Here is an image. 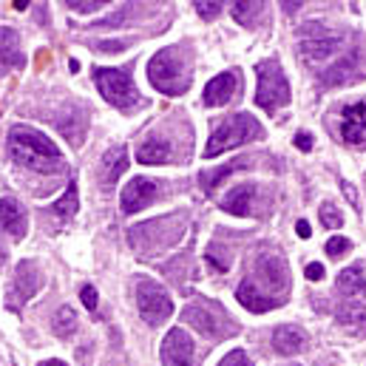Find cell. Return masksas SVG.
Here are the masks:
<instances>
[{"label": "cell", "instance_id": "obj_6", "mask_svg": "<svg viewBox=\"0 0 366 366\" xmlns=\"http://www.w3.org/2000/svg\"><path fill=\"white\" fill-rule=\"evenodd\" d=\"M136 307H139V315L145 324H151V327H159L165 324L171 315H174V301L168 292L151 281V278H136Z\"/></svg>", "mask_w": 366, "mask_h": 366}, {"label": "cell", "instance_id": "obj_14", "mask_svg": "<svg viewBox=\"0 0 366 366\" xmlns=\"http://www.w3.org/2000/svg\"><path fill=\"white\" fill-rule=\"evenodd\" d=\"M341 46H344V34H332V37H307V40L299 43V54H301L307 63H318V60L332 57Z\"/></svg>", "mask_w": 366, "mask_h": 366}, {"label": "cell", "instance_id": "obj_7", "mask_svg": "<svg viewBox=\"0 0 366 366\" xmlns=\"http://www.w3.org/2000/svg\"><path fill=\"white\" fill-rule=\"evenodd\" d=\"M182 321H185L188 327H193L196 332L213 338V341L222 338L225 332H228V335H236L230 318H225V313L218 310L216 304H193V307H188V310L182 313Z\"/></svg>", "mask_w": 366, "mask_h": 366}, {"label": "cell", "instance_id": "obj_22", "mask_svg": "<svg viewBox=\"0 0 366 366\" xmlns=\"http://www.w3.org/2000/svg\"><path fill=\"white\" fill-rule=\"evenodd\" d=\"M253 185H239L233 190H228V196L222 199V207L230 213V216H247L250 210V202H253Z\"/></svg>", "mask_w": 366, "mask_h": 366}, {"label": "cell", "instance_id": "obj_3", "mask_svg": "<svg viewBox=\"0 0 366 366\" xmlns=\"http://www.w3.org/2000/svg\"><path fill=\"white\" fill-rule=\"evenodd\" d=\"M261 136V128L256 122V117L250 114H233L228 119H222L216 125V131L207 139V148H204V159H216L218 154H225L230 148H239V145L250 142Z\"/></svg>", "mask_w": 366, "mask_h": 366}, {"label": "cell", "instance_id": "obj_13", "mask_svg": "<svg viewBox=\"0 0 366 366\" xmlns=\"http://www.w3.org/2000/svg\"><path fill=\"white\" fill-rule=\"evenodd\" d=\"M358 71H360V54H358V51H352V54L341 57L332 68H327V71H324L321 83H324V89H335V86L352 83V80L358 77Z\"/></svg>", "mask_w": 366, "mask_h": 366}, {"label": "cell", "instance_id": "obj_38", "mask_svg": "<svg viewBox=\"0 0 366 366\" xmlns=\"http://www.w3.org/2000/svg\"><path fill=\"white\" fill-rule=\"evenodd\" d=\"M296 233H299L301 239H310V233H313V230H310V222H304V218H301V222L296 225Z\"/></svg>", "mask_w": 366, "mask_h": 366}, {"label": "cell", "instance_id": "obj_15", "mask_svg": "<svg viewBox=\"0 0 366 366\" xmlns=\"http://www.w3.org/2000/svg\"><path fill=\"white\" fill-rule=\"evenodd\" d=\"M0 230L9 233L12 239H23L26 236V216H23L18 199H12V196L0 199Z\"/></svg>", "mask_w": 366, "mask_h": 366}, {"label": "cell", "instance_id": "obj_23", "mask_svg": "<svg viewBox=\"0 0 366 366\" xmlns=\"http://www.w3.org/2000/svg\"><path fill=\"white\" fill-rule=\"evenodd\" d=\"M244 165H247V159H233V162H228V165H222V168L202 171V174H199V185L204 188V193H213V190L218 188V182L228 179V176L236 174V171H242Z\"/></svg>", "mask_w": 366, "mask_h": 366}, {"label": "cell", "instance_id": "obj_16", "mask_svg": "<svg viewBox=\"0 0 366 366\" xmlns=\"http://www.w3.org/2000/svg\"><path fill=\"white\" fill-rule=\"evenodd\" d=\"M23 65V54H20V40L15 29H0V74Z\"/></svg>", "mask_w": 366, "mask_h": 366}, {"label": "cell", "instance_id": "obj_30", "mask_svg": "<svg viewBox=\"0 0 366 366\" xmlns=\"http://www.w3.org/2000/svg\"><path fill=\"white\" fill-rule=\"evenodd\" d=\"M218 366H253L250 363V358L244 355V349H233V352H228L225 358H222V363Z\"/></svg>", "mask_w": 366, "mask_h": 366}, {"label": "cell", "instance_id": "obj_19", "mask_svg": "<svg viewBox=\"0 0 366 366\" xmlns=\"http://www.w3.org/2000/svg\"><path fill=\"white\" fill-rule=\"evenodd\" d=\"M236 299H239V301H242L247 310H253V313H267V310L278 307V301H275V299H267V296H261L259 284H253L250 278H244V281L239 284V289H236Z\"/></svg>", "mask_w": 366, "mask_h": 366}, {"label": "cell", "instance_id": "obj_5", "mask_svg": "<svg viewBox=\"0 0 366 366\" xmlns=\"http://www.w3.org/2000/svg\"><path fill=\"white\" fill-rule=\"evenodd\" d=\"M94 80H97L100 94L111 105H117L122 111L136 108L142 103V94L136 91V86H133V80L128 74V68H94Z\"/></svg>", "mask_w": 366, "mask_h": 366}, {"label": "cell", "instance_id": "obj_39", "mask_svg": "<svg viewBox=\"0 0 366 366\" xmlns=\"http://www.w3.org/2000/svg\"><path fill=\"white\" fill-rule=\"evenodd\" d=\"M344 190H346V199H349V202H355V188H352L349 182H344Z\"/></svg>", "mask_w": 366, "mask_h": 366}, {"label": "cell", "instance_id": "obj_27", "mask_svg": "<svg viewBox=\"0 0 366 366\" xmlns=\"http://www.w3.org/2000/svg\"><path fill=\"white\" fill-rule=\"evenodd\" d=\"M230 9H233V18L242 23V26H256V20H259V12L264 9L261 4H230Z\"/></svg>", "mask_w": 366, "mask_h": 366}, {"label": "cell", "instance_id": "obj_28", "mask_svg": "<svg viewBox=\"0 0 366 366\" xmlns=\"http://www.w3.org/2000/svg\"><path fill=\"white\" fill-rule=\"evenodd\" d=\"M338 321H344V324H358V321H366V304H358V301L344 304V307L338 310Z\"/></svg>", "mask_w": 366, "mask_h": 366}, {"label": "cell", "instance_id": "obj_26", "mask_svg": "<svg viewBox=\"0 0 366 366\" xmlns=\"http://www.w3.org/2000/svg\"><path fill=\"white\" fill-rule=\"evenodd\" d=\"M51 327H54V332H57L60 338L74 335V329H77V313L71 310V307H60V310L54 313V321H51Z\"/></svg>", "mask_w": 366, "mask_h": 366}, {"label": "cell", "instance_id": "obj_34", "mask_svg": "<svg viewBox=\"0 0 366 366\" xmlns=\"http://www.w3.org/2000/svg\"><path fill=\"white\" fill-rule=\"evenodd\" d=\"M105 4L103 0H91V4H80V0H68V9H77V12H97L103 9Z\"/></svg>", "mask_w": 366, "mask_h": 366}, {"label": "cell", "instance_id": "obj_32", "mask_svg": "<svg viewBox=\"0 0 366 366\" xmlns=\"http://www.w3.org/2000/svg\"><path fill=\"white\" fill-rule=\"evenodd\" d=\"M80 299H83V304H86L89 310H97V304H100V296H97V289H94L91 284L80 289Z\"/></svg>", "mask_w": 366, "mask_h": 366}, {"label": "cell", "instance_id": "obj_12", "mask_svg": "<svg viewBox=\"0 0 366 366\" xmlns=\"http://www.w3.org/2000/svg\"><path fill=\"white\" fill-rule=\"evenodd\" d=\"M236 86H239V74L236 71H225V74L213 77L207 86H204V94H202V103L210 105V108H218V105H228L236 94Z\"/></svg>", "mask_w": 366, "mask_h": 366}, {"label": "cell", "instance_id": "obj_40", "mask_svg": "<svg viewBox=\"0 0 366 366\" xmlns=\"http://www.w3.org/2000/svg\"><path fill=\"white\" fill-rule=\"evenodd\" d=\"M37 366H65L63 360H43V363H37Z\"/></svg>", "mask_w": 366, "mask_h": 366}, {"label": "cell", "instance_id": "obj_18", "mask_svg": "<svg viewBox=\"0 0 366 366\" xmlns=\"http://www.w3.org/2000/svg\"><path fill=\"white\" fill-rule=\"evenodd\" d=\"M122 171H128V151L125 148L105 151V157L100 162V182H103V188H111L122 176Z\"/></svg>", "mask_w": 366, "mask_h": 366}, {"label": "cell", "instance_id": "obj_8", "mask_svg": "<svg viewBox=\"0 0 366 366\" xmlns=\"http://www.w3.org/2000/svg\"><path fill=\"white\" fill-rule=\"evenodd\" d=\"M43 287V273L34 261H23L18 264L15 270V278H12V287H9V296H6V304L9 310H20L32 296H37Z\"/></svg>", "mask_w": 366, "mask_h": 366}, {"label": "cell", "instance_id": "obj_37", "mask_svg": "<svg viewBox=\"0 0 366 366\" xmlns=\"http://www.w3.org/2000/svg\"><path fill=\"white\" fill-rule=\"evenodd\" d=\"M296 145H299L301 151H313V136H310V133H299V136H296Z\"/></svg>", "mask_w": 366, "mask_h": 366}, {"label": "cell", "instance_id": "obj_2", "mask_svg": "<svg viewBox=\"0 0 366 366\" xmlns=\"http://www.w3.org/2000/svg\"><path fill=\"white\" fill-rule=\"evenodd\" d=\"M148 80L157 91L168 97H179L190 89V71L179 57V48H162L148 63Z\"/></svg>", "mask_w": 366, "mask_h": 366}, {"label": "cell", "instance_id": "obj_29", "mask_svg": "<svg viewBox=\"0 0 366 366\" xmlns=\"http://www.w3.org/2000/svg\"><path fill=\"white\" fill-rule=\"evenodd\" d=\"M321 222H324V228H329V230H335V228H341V216H338V210H335V204H321Z\"/></svg>", "mask_w": 366, "mask_h": 366}, {"label": "cell", "instance_id": "obj_20", "mask_svg": "<svg viewBox=\"0 0 366 366\" xmlns=\"http://www.w3.org/2000/svg\"><path fill=\"white\" fill-rule=\"evenodd\" d=\"M304 344H307V338L299 327H278L273 332V346L278 355H296L304 349Z\"/></svg>", "mask_w": 366, "mask_h": 366}, {"label": "cell", "instance_id": "obj_33", "mask_svg": "<svg viewBox=\"0 0 366 366\" xmlns=\"http://www.w3.org/2000/svg\"><path fill=\"white\" fill-rule=\"evenodd\" d=\"M196 9H199V15H202L204 20H213L218 12H222V4H202V0H199Z\"/></svg>", "mask_w": 366, "mask_h": 366}, {"label": "cell", "instance_id": "obj_17", "mask_svg": "<svg viewBox=\"0 0 366 366\" xmlns=\"http://www.w3.org/2000/svg\"><path fill=\"white\" fill-rule=\"evenodd\" d=\"M136 162H142V165H165V162H171V142L159 139V136L145 139L136 148Z\"/></svg>", "mask_w": 366, "mask_h": 366}, {"label": "cell", "instance_id": "obj_36", "mask_svg": "<svg viewBox=\"0 0 366 366\" xmlns=\"http://www.w3.org/2000/svg\"><path fill=\"white\" fill-rule=\"evenodd\" d=\"M304 275H307L310 281H321V278H324V267H321V264H307Z\"/></svg>", "mask_w": 366, "mask_h": 366}, {"label": "cell", "instance_id": "obj_21", "mask_svg": "<svg viewBox=\"0 0 366 366\" xmlns=\"http://www.w3.org/2000/svg\"><path fill=\"white\" fill-rule=\"evenodd\" d=\"M259 273H261V278H264L267 284H273V287H278V289H284L287 281H289V273H287V264L281 261V256L264 253V256L259 259Z\"/></svg>", "mask_w": 366, "mask_h": 366}, {"label": "cell", "instance_id": "obj_4", "mask_svg": "<svg viewBox=\"0 0 366 366\" xmlns=\"http://www.w3.org/2000/svg\"><path fill=\"white\" fill-rule=\"evenodd\" d=\"M256 77H259V91H256V105L264 108V111H278L289 103V83L284 77V68L281 63L273 57V60H264L256 65Z\"/></svg>", "mask_w": 366, "mask_h": 366}, {"label": "cell", "instance_id": "obj_9", "mask_svg": "<svg viewBox=\"0 0 366 366\" xmlns=\"http://www.w3.org/2000/svg\"><path fill=\"white\" fill-rule=\"evenodd\" d=\"M159 355H162V366H196V346L182 327L165 335Z\"/></svg>", "mask_w": 366, "mask_h": 366}, {"label": "cell", "instance_id": "obj_31", "mask_svg": "<svg viewBox=\"0 0 366 366\" xmlns=\"http://www.w3.org/2000/svg\"><path fill=\"white\" fill-rule=\"evenodd\" d=\"M352 247V242L349 239H344V236H338V239H329L327 242V253L329 256H341V253H346Z\"/></svg>", "mask_w": 366, "mask_h": 366}, {"label": "cell", "instance_id": "obj_24", "mask_svg": "<svg viewBox=\"0 0 366 366\" xmlns=\"http://www.w3.org/2000/svg\"><path fill=\"white\" fill-rule=\"evenodd\" d=\"M77 207H80V193H77V182L71 179L68 188H65V193L60 196V202H54V204L48 207V213H51V216H60V218H71V216L77 213Z\"/></svg>", "mask_w": 366, "mask_h": 366}, {"label": "cell", "instance_id": "obj_35", "mask_svg": "<svg viewBox=\"0 0 366 366\" xmlns=\"http://www.w3.org/2000/svg\"><path fill=\"white\" fill-rule=\"evenodd\" d=\"M125 46H128V43H122V40H103L97 48H100V51H122Z\"/></svg>", "mask_w": 366, "mask_h": 366}, {"label": "cell", "instance_id": "obj_1", "mask_svg": "<svg viewBox=\"0 0 366 366\" xmlns=\"http://www.w3.org/2000/svg\"><path fill=\"white\" fill-rule=\"evenodd\" d=\"M9 151H12L18 165H23V168H29L34 174H57L65 165L57 145L46 133H40V131H34L29 125H15L12 128Z\"/></svg>", "mask_w": 366, "mask_h": 366}, {"label": "cell", "instance_id": "obj_25", "mask_svg": "<svg viewBox=\"0 0 366 366\" xmlns=\"http://www.w3.org/2000/svg\"><path fill=\"white\" fill-rule=\"evenodd\" d=\"M338 289L346 292V296H355V292H366V275L360 267H346L338 273Z\"/></svg>", "mask_w": 366, "mask_h": 366}, {"label": "cell", "instance_id": "obj_11", "mask_svg": "<svg viewBox=\"0 0 366 366\" xmlns=\"http://www.w3.org/2000/svg\"><path fill=\"white\" fill-rule=\"evenodd\" d=\"M341 136L349 145L366 139V103H349L341 111Z\"/></svg>", "mask_w": 366, "mask_h": 366}, {"label": "cell", "instance_id": "obj_10", "mask_svg": "<svg viewBox=\"0 0 366 366\" xmlns=\"http://www.w3.org/2000/svg\"><path fill=\"white\" fill-rule=\"evenodd\" d=\"M157 196H159L157 182L145 179V176H136V179H131V182L125 185V190H122V210H125V213H139V210H145L148 204H154Z\"/></svg>", "mask_w": 366, "mask_h": 366}]
</instances>
